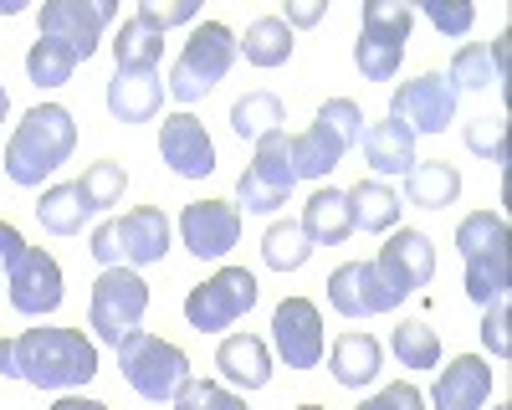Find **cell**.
<instances>
[{"label": "cell", "instance_id": "52a82bcc", "mask_svg": "<svg viewBox=\"0 0 512 410\" xmlns=\"http://www.w3.org/2000/svg\"><path fill=\"white\" fill-rule=\"evenodd\" d=\"M118 369H123V380L134 385L144 400L164 405V400H175V390L190 380V354L180 344L159 339V334L134 328V334L118 344Z\"/></svg>", "mask_w": 512, "mask_h": 410}, {"label": "cell", "instance_id": "5bb4252c", "mask_svg": "<svg viewBox=\"0 0 512 410\" xmlns=\"http://www.w3.org/2000/svg\"><path fill=\"white\" fill-rule=\"evenodd\" d=\"M118 16L113 0H52V6H41V36H57L67 47L88 62L98 52V41L108 31V21Z\"/></svg>", "mask_w": 512, "mask_h": 410}, {"label": "cell", "instance_id": "1f68e13d", "mask_svg": "<svg viewBox=\"0 0 512 410\" xmlns=\"http://www.w3.org/2000/svg\"><path fill=\"white\" fill-rule=\"evenodd\" d=\"M287 123V108H282V98L277 93H246L236 108H231V129H236V139H267V134H277Z\"/></svg>", "mask_w": 512, "mask_h": 410}, {"label": "cell", "instance_id": "30bf717a", "mask_svg": "<svg viewBox=\"0 0 512 410\" xmlns=\"http://www.w3.org/2000/svg\"><path fill=\"white\" fill-rule=\"evenodd\" d=\"M292 185H297L292 144L277 129L267 139H256V154H251V164H246L241 180H236V211H262L267 216V211H277V205H287Z\"/></svg>", "mask_w": 512, "mask_h": 410}, {"label": "cell", "instance_id": "ac0fdd59", "mask_svg": "<svg viewBox=\"0 0 512 410\" xmlns=\"http://www.w3.org/2000/svg\"><path fill=\"white\" fill-rule=\"evenodd\" d=\"M159 159L180 180H205L210 170H216V144H210L205 123L195 113H169L164 129H159Z\"/></svg>", "mask_w": 512, "mask_h": 410}, {"label": "cell", "instance_id": "3957f363", "mask_svg": "<svg viewBox=\"0 0 512 410\" xmlns=\"http://www.w3.org/2000/svg\"><path fill=\"white\" fill-rule=\"evenodd\" d=\"M364 139V108L354 98H328L303 134H292V170L297 180H328L354 144Z\"/></svg>", "mask_w": 512, "mask_h": 410}, {"label": "cell", "instance_id": "f35d334b", "mask_svg": "<svg viewBox=\"0 0 512 410\" xmlns=\"http://www.w3.org/2000/svg\"><path fill=\"white\" fill-rule=\"evenodd\" d=\"M420 11L431 16V26L441 36H466V31H472V21H477V6H466V0H451V6H446V0H425Z\"/></svg>", "mask_w": 512, "mask_h": 410}, {"label": "cell", "instance_id": "83f0119b", "mask_svg": "<svg viewBox=\"0 0 512 410\" xmlns=\"http://www.w3.org/2000/svg\"><path fill=\"white\" fill-rule=\"evenodd\" d=\"M344 200H349L354 231H390L400 221V195L384 180H359L354 190H344Z\"/></svg>", "mask_w": 512, "mask_h": 410}, {"label": "cell", "instance_id": "4fadbf2b", "mask_svg": "<svg viewBox=\"0 0 512 410\" xmlns=\"http://www.w3.org/2000/svg\"><path fill=\"white\" fill-rule=\"evenodd\" d=\"M272 349L287 369H318L323 364V313L308 298H287L272 313Z\"/></svg>", "mask_w": 512, "mask_h": 410}, {"label": "cell", "instance_id": "44dd1931", "mask_svg": "<svg viewBox=\"0 0 512 410\" xmlns=\"http://www.w3.org/2000/svg\"><path fill=\"white\" fill-rule=\"evenodd\" d=\"M164 103V77L159 72H113L108 82V113L118 123H149Z\"/></svg>", "mask_w": 512, "mask_h": 410}, {"label": "cell", "instance_id": "7c38bea8", "mask_svg": "<svg viewBox=\"0 0 512 410\" xmlns=\"http://www.w3.org/2000/svg\"><path fill=\"white\" fill-rule=\"evenodd\" d=\"M456 88L446 82V72H420L415 82H400L390 98V118L405 123L410 134H446L456 118Z\"/></svg>", "mask_w": 512, "mask_h": 410}, {"label": "cell", "instance_id": "8d00e7d4", "mask_svg": "<svg viewBox=\"0 0 512 410\" xmlns=\"http://www.w3.org/2000/svg\"><path fill=\"white\" fill-rule=\"evenodd\" d=\"M169 405H175V410H246L241 395H231L216 380H195V375L175 390V400H169Z\"/></svg>", "mask_w": 512, "mask_h": 410}, {"label": "cell", "instance_id": "5b68a950", "mask_svg": "<svg viewBox=\"0 0 512 410\" xmlns=\"http://www.w3.org/2000/svg\"><path fill=\"white\" fill-rule=\"evenodd\" d=\"M169 241H175L169 216L159 211V205H139V211H128L123 221H103L93 231L88 252L103 267H149V262L169 257Z\"/></svg>", "mask_w": 512, "mask_h": 410}, {"label": "cell", "instance_id": "f546056e", "mask_svg": "<svg viewBox=\"0 0 512 410\" xmlns=\"http://www.w3.org/2000/svg\"><path fill=\"white\" fill-rule=\"evenodd\" d=\"M77 62H82V57L67 47V41H57V36H36V41H31V52H26V77L36 82V88H62V82H72Z\"/></svg>", "mask_w": 512, "mask_h": 410}, {"label": "cell", "instance_id": "9c48e42d", "mask_svg": "<svg viewBox=\"0 0 512 410\" xmlns=\"http://www.w3.org/2000/svg\"><path fill=\"white\" fill-rule=\"evenodd\" d=\"M149 313V282L134 267H103V277L93 282V303H88V323L103 344H123Z\"/></svg>", "mask_w": 512, "mask_h": 410}, {"label": "cell", "instance_id": "e0dca14e", "mask_svg": "<svg viewBox=\"0 0 512 410\" xmlns=\"http://www.w3.org/2000/svg\"><path fill=\"white\" fill-rule=\"evenodd\" d=\"M180 236H185V252H195L200 262L226 257L241 241V211L231 200H195L180 211Z\"/></svg>", "mask_w": 512, "mask_h": 410}, {"label": "cell", "instance_id": "d6a6232c", "mask_svg": "<svg viewBox=\"0 0 512 410\" xmlns=\"http://www.w3.org/2000/svg\"><path fill=\"white\" fill-rule=\"evenodd\" d=\"M36 221L47 226L52 236H77L82 221H88V205H82L77 185H52L47 195L36 200Z\"/></svg>", "mask_w": 512, "mask_h": 410}, {"label": "cell", "instance_id": "603a6c76", "mask_svg": "<svg viewBox=\"0 0 512 410\" xmlns=\"http://www.w3.org/2000/svg\"><path fill=\"white\" fill-rule=\"evenodd\" d=\"M379 364H384V349H379L374 334H364V328H349V334H338V339H333L328 369H333V380H338V385L364 390V385L379 375Z\"/></svg>", "mask_w": 512, "mask_h": 410}, {"label": "cell", "instance_id": "836d02e7", "mask_svg": "<svg viewBox=\"0 0 512 410\" xmlns=\"http://www.w3.org/2000/svg\"><path fill=\"white\" fill-rule=\"evenodd\" d=\"M308 257H313V241L303 236V226H297V221L267 226V236H262V262H267L272 272H297Z\"/></svg>", "mask_w": 512, "mask_h": 410}, {"label": "cell", "instance_id": "ee69618b", "mask_svg": "<svg viewBox=\"0 0 512 410\" xmlns=\"http://www.w3.org/2000/svg\"><path fill=\"white\" fill-rule=\"evenodd\" d=\"M26 252V241H21V231L11 226V221H0V267H11L16 257Z\"/></svg>", "mask_w": 512, "mask_h": 410}, {"label": "cell", "instance_id": "8fae6325", "mask_svg": "<svg viewBox=\"0 0 512 410\" xmlns=\"http://www.w3.org/2000/svg\"><path fill=\"white\" fill-rule=\"evenodd\" d=\"M256 277L246 267H221L216 277H205L200 287H190L185 298V318L190 328H200V334H221V328H231L236 318H246L256 308Z\"/></svg>", "mask_w": 512, "mask_h": 410}, {"label": "cell", "instance_id": "e575fe53", "mask_svg": "<svg viewBox=\"0 0 512 410\" xmlns=\"http://www.w3.org/2000/svg\"><path fill=\"white\" fill-rule=\"evenodd\" d=\"M123 185H128L123 164H118V159H98V164H88V170H82L77 195H82V205H88V216H93V211H108V205L123 200Z\"/></svg>", "mask_w": 512, "mask_h": 410}, {"label": "cell", "instance_id": "8992f818", "mask_svg": "<svg viewBox=\"0 0 512 410\" xmlns=\"http://www.w3.org/2000/svg\"><path fill=\"white\" fill-rule=\"evenodd\" d=\"M231 62H236V36H231V26H221V21H195L190 41L180 47L175 67H169L164 88L175 93L180 103H200V98L231 72Z\"/></svg>", "mask_w": 512, "mask_h": 410}, {"label": "cell", "instance_id": "d590c367", "mask_svg": "<svg viewBox=\"0 0 512 410\" xmlns=\"http://www.w3.org/2000/svg\"><path fill=\"white\" fill-rule=\"evenodd\" d=\"M446 82H451L456 93H461V88L482 93V88H492V82H502V77H497V62H492V47H482V41H466V47L451 57Z\"/></svg>", "mask_w": 512, "mask_h": 410}, {"label": "cell", "instance_id": "2e32d148", "mask_svg": "<svg viewBox=\"0 0 512 410\" xmlns=\"http://www.w3.org/2000/svg\"><path fill=\"white\" fill-rule=\"evenodd\" d=\"M328 303L344 318H374V313H395L405 298L379 277L374 262H344L328 277Z\"/></svg>", "mask_w": 512, "mask_h": 410}, {"label": "cell", "instance_id": "c3c4849f", "mask_svg": "<svg viewBox=\"0 0 512 410\" xmlns=\"http://www.w3.org/2000/svg\"><path fill=\"white\" fill-rule=\"evenodd\" d=\"M6 113H11V93L0 88V123H6Z\"/></svg>", "mask_w": 512, "mask_h": 410}, {"label": "cell", "instance_id": "ba28073f", "mask_svg": "<svg viewBox=\"0 0 512 410\" xmlns=\"http://www.w3.org/2000/svg\"><path fill=\"white\" fill-rule=\"evenodd\" d=\"M410 26H415V11L405 0H364V31L354 41V67L369 82H390L405 62Z\"/></svg>", "mask_w": 512, "mask_h": 410}, {"label": "cell", "instance_id": "277c9868", "mask_svg": "<svg viewBox=\"0 0 512 410\" xmlns=\"http://www.w3.org/2000/svg\"><path fill=\"white\" fill-rule=\"evenodd\" d=\"M456 252L466 267V298L497 303L507 298V221L497 211H472L456 226Z\"/></svg>", "mask_w": 512, "mask_h": 410}, {"label": "cell", "instance_id": "7a4b0ae2", "mask_svg": "<svg viewBox=\"0 0 512 410\" xmlns=\"http://www.w3.org/2000/svg\"><path fill=\"white\" fill-rule=\"evenodd\" d=\"M72 149H77V118L62 103H36L16 123L0 170H6L11 185H41V180L57 175L62 164L72 159Z\"/></svg>", "mask_w": 512, "mask_h": 410}, {"label": "cell", "instance_id": "484cf974", "mask_svg": "<svg viewBox=\"0 0 512 410\" xmlns=\"http://www.w3.org/2000/svg\"><path fill=\"white\" fill-rule=\"evenodd\" d=\"M456 195H461V175L446 159L415 164V170L405 175V200L420 205V211H446V205H456Z\"/></svg>", "mask_w": 512, "mask_h": 410}, {"label": "cell", "instance_id": "f907efd6", "mask_svg": "<svg viewBox=\"0 0 512 410\" xmlns=\"http://www.w3.org/2000/svg\"><path fill=\"white\" fill-rule=\"evenodd\" d=\"M497 410H507V405H497Z\"/></svg>", "mask_w": 512, "mask_h": 410}, {"label": "cell", "instance_id": "4dcf8cb0", "mask_svg": "<svg viewBox=\"0 0 512 410\" xmlns=\"http://www.w3.org/2000/svg\"><path fill=\"white\" fill-rule=\"evenodd\" d=\"M390 349L400 359V369H436L441 364V339H436V328L431 323H420V318H405L390 328Z\"/></svg>", "mask_w": 512, "mask_h": 410}, {"label": "cell", "instance_id": "f1b7e54d", "mask_svg": "<svg viewBox=\"0 0 512 410\" xmlns=\"http://www.w3.org/2000/svg\"><path fill=\"white\" fill-rule=\"evenodd\" d=\"M292 47L297 41H292V26L282 16H256L246 26V36L236 41V52H246L251 67H282L292 57Z\"/></svg>", "mask_w": 512, "mask_h": 410}, {"label": "cell", "instance_id": "bcb514c9", "mask_svg": "<svg viewBox=\"0 0 512 410\" xmlns=\"http://www.w3.org/2000/svg\"><path fill=\"white\" fill-rule=\"evenodd\" d=\"M0 380H16V354H11V339H0Z\"/></svg>", "mask_w": 512, "mask_h": 410}, {"label": "cell", "instance_id": "cb8c5ba5", "mask_svg": "<svg viewBox=\"0 0 512 410\" xmlns=\"http://www.w3.org/2000/svg\"><path fill=\"white\" fill-rule=\"evenodd\" d=\"M297 226H303V236H308L313 246H344V241L354 236V216H349L344 190H313Z\"/></svg>", "mask_w": 512, "mask_h": 410}, {"label": "cell", "instance_id": "60d3db41", "mask_svg": "<svg viewBox=\"0 0 512 410\" xmlns=\"http://www.w3.org/2000/svg\"><path fill=\"white\" fill-rule=\"evenodd\" d=\"M512 308H507V298H497V303H487V313H482V344L497 354V359H507L512 354Z\"/></svg>", "mask_w": 512, "mask_h": 410}, {"label": "cell", "instance_id": "f6af8a7d", "mask_svg": "<svg viewBox=\"0 0 512 410\" xmlns=\"http://www.w3.org/2000/svg\"><path fill=\"white\" fill-rule=\"evenodd\" d=\"M52 410H108V405L103 400H82V395H62Z\"/></svg>", "mask_w": 512, "mask_h": 410}, {"label": "cell", "instance_id": "681fc988", "mask_svg": "<svg viewBox=\"0 0 512 410\" xmlns=\"http://www.w3.org/2000/svg\"><path fill=\"white\" fill-rule=\"evenodd\" d=\"M297 410H323V405H297Z\"/></svg>", "mask_w": 512, "mask_h": 410}, {"label": "cell", "instance_id": "d6986e66", "mask_svg": "<svg viewBox=\"0 0 512 410\" xmlns=\"http://www.w3.org/2000/svg\"><path fill=\"white\" fill-rule=\"evenodd\" d=\"M374 267H379V277L390 282L400 298H410L415 287H425V282L436 277V246H431V236H425V231H395L390 241L379 246Z\"/></svg>", "mask_w": 512, "mask_h": 410}, {"label": "cell", "instance_id": "7402d4cb", "mask_svg": "<svg viewBox=\"0 0 512 410\" xmlns=\"http://www.w3.org/2000/svg\"><path fill=\"white\" fill-rule=\"evenodd\" d=\"M216 369H221V380H231L241 390H262L272 380V349L256 334H231L216 349Z\"/></svg>", "mask_w": 512, "mask_h": 410}, {"label": "cell", "instance_id": "7bdbcfd3", "mask_svg": "<svg viewBox=\"0 0 512 410\" xmlns=\"http://www.w3.org/2000/svg\"><path fill=\"white\" fill-rule=\"evenodd\" d=\"M323 16H328V0H287V16L282 21L292 31H303V26H318Z\"/></svg>", "mask_w": 512, "mask_h": 410}, {"label": "cell", "instance_id": "74e56055", "mask_svg": "<svg viewBox=\"0 0 512 410\" xmlns=\"http://www.w3.org/2000/svg\"><path fill=\"white\" fill-rule=\"evenodd\" d=\"M466 149L492 159V164H507V123L497 118H477V123H466Z\"/></svg>", "mask_w": 512, "mask_h": 410}, {"label": "cell", "instance_id": "9a60e30c", "mask_svg": "<svg viewBox=\"0 0 512 410\" xmlns=\"http://www.w3.org/2000/svg\"><path fill=\"white\" fill-rule=\"evenodd\" d=\"M6 287H11V308L26 313V318H47L62 308V267L52 252H36V246H26V252L6 267Z\"/></svg>", "mask_w": 512, "mask_h": 410}, {"label": "cell", "instance_id": "ffe728a7", "mask_svg": "<svg viewBox=\"0 0 512 410\" xmlns=\"http://www.w3.org/2000/svg\"><path fill=\"white\" fill-rule=\"evenodd\" d=\"M487 395H492V364L477 359V354L451 359V369H441L436 390H431L436 410H482Z\"/></svg>", "mask_w": 512, "mask_h": 410}, {"label": "cell", "instance_id": "4316f807", "mask_svg": "<svg viewBox=\"0 0 512 410\" xmlns=\"http://www.w3.org/2000/svg\"><path fill=\"white\" fill-rule=\"evenodd\" d=\"M113 57H118V72H159V57H164V31H154L149 21L128 16L113 36Z\"/></svg>", "mask_w": 512, "mask_h": 410}, {"label": "cell", "instance_id": "b9f144b4", "mask_svg": "<svg viewBox=\"0 0 512 410\" xmlns=\"http://www.w3.org/2000/svg\"><path fill=\"white\" fill-rule=\"evenodd\" d=\"M354 410H425V400H420V390L410 380H395V385H384L374 400H364Z\"/></svg>", "mask_w": 512, "mask_h": 410}, {"label": "cell", "instance_id": "7dc6e473", "mask_svg": "<svg viewBox=\"0 0 512 410\" xmlns=\"http://www.w3.org/2000/svg\"><path fill=\"white\" fill-rule=\"evenodd\" d=\"M21 11V0H0V16H16Z\"/></svg>", "mask_w": 512, "mask_h": 410}, {"label": "cell", "instance_id": "ab89813d", "mask_svg": "<svg viewBox=\"0 0 512 410\" xmlns=\"http://www.w3.org/2000/svg\"><path fill=\"white\" fill-rule=\"evenodd\" d=\"M134 16H139V21H149L154 31H169V26H195L200 6H195V0H169V6H164V0H144V6H139Z\"/></svg>", "mask_w": 512, "mask_h": 410}, {"label": "cell", "instance_id": "d4e9b609", "mask_svg": "<svg viewBox=\"0 0 512 410\" xmlns=\"http://www.w3.org/2000/svg\"><path fill=\"white\" fill-rule=\"evenodd\" d=\"M359 144H364L369 170H379V175H410L415 164H420V159H415V134L405 129V123H395V118L374 123Z\"/></svg>", "mask_w": 512, "mask_h": 410}, {"label": "cell", "instance_id": "6da1fadb", "mask_svg": "<svg viewBox=\"0 0 512 410\" xmlns=\"http://www.w3.org/2000/svg\"><path fill=\"white\" fill-rule=\"evenodd\" d=\"M16 380L36 390H77L98 375V344L82 328H26L11 339Z\"/></svg>", "mask_w": 512, "mask_h": 410}]
</instances>
